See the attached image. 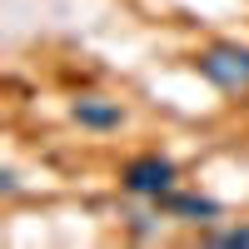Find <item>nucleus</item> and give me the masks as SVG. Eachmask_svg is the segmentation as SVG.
Instances as JSON below:
<instances>
[{
    "mask_svg": "<svg viewBox=\"0 0 249 249\" xmlns=\"http://www.w3.org/2000/svg\"><path fill=\"white\" fill-rule=\"evenodd\" d=\"M195 65L219 90H244L249 85V45H210Z\"/></svg>",
    "mask_w": 249,
    "mask_h": 249,
    "instance_id": "f257e3e1",
    "label": "nucleus"
},
{
    "mask_svg": "<svg viewBox=\"0 0 249 249\" xmlns=\"http://www.w3.org/2000/svg\"><path fill=\"white\" fill-rule=\"evenodd\" d=\"M120 184H124L130 195H140V199H160L164 190H175V160H164V155H140V160L124 164Z\"/></svg>",
    "mask_w": 249,
    "mask_h": 249,
    "instance_id": "f03ea898",
    "label": "nucleus"
},
{
    "mask_svg": "<svg viewBox=\"0 0 249 249\" xmlns=\"http://www.w3.org/2000/svg\"><path fill=\"white\" fill-rule=\"evenodd\" d=\"M155 204H160L164 214H175V219H195V224L219 219V204H214V199H204V195H175V190H164Z\"/></svg>",
    "mask_w": 249,
    "mask_h": 249,
    "instance_id": "7ed1b4c3",
    "label": "nucleus"
},
{
    "mask_svg": "<svg viewBox=\"0 0 249 249\" xmlns=\"http://www.w3.org/2000/svg\"><path fill=\"white\" fill-rule=\"evenodd\" d=\"M75 124H85V130H115V124L124 120V110L115 105V100H100V95H85V100H75L70 105Z\"/></svg>",
    "mask_w": 249,
    "mask_h": 249,
    "instance_id": "20e7f679",
    "label": "nucleus"
},
{
    "mask_svg": "<svg viewBox=\"0 0 249 249\" xmlns=\"http://www.w3.org/2000/svg\"><path fill=\"white\" fill-rule=\"evenodd\" d=\"M210 244H219V249H244V244H249V224H234V230L210 234Z\"/></svg>",
    "mask_w": 249,
    "mask_h": 249,
    "instance_id": "39448f33",
    "label": "nucleus"
},
{
    "mask_svg": "<svg viewBox=\"0 0 249 249\" xmlns=\"http://www.w3.org/2000/svg\"><path fill=\"white\" fill-rule=\"evenodd\" d=\"M0 190H5V195H15V190H20V179H15V170H5V175H0Z\"/></svg>",
    "mask_w": 249,
    "mask_h": 249,
    "instance_id": "423d86ee",
    "label": "nucleus"
}]
</instances>
